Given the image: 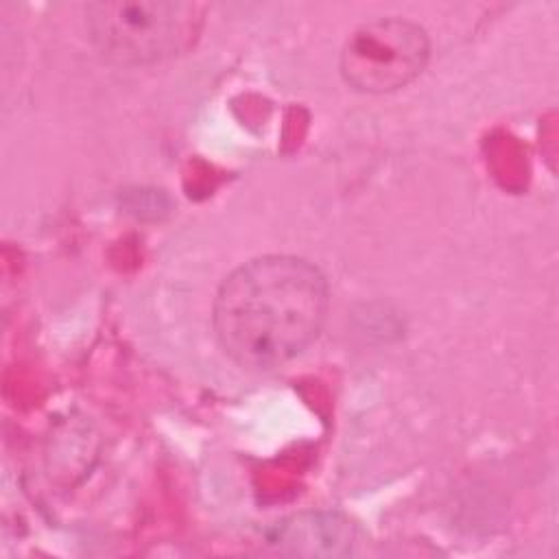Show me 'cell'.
<instances>
[{
	"label": "cell",
	"mask_w": 559,
	"mask_h": 559,
	"mask_svg": "<svg viewBox=\"0 0 559 559\" xmlns=\"http://www.w3.org/2000/svg\"><path fill=\"white\" fill-rule=\"evenodd\" d=\"M273 542L277 546H290V552L338 555L345 552L341 546L352 542V528L334 513H310L284 522L275 531Z\"/></svg>",
	"instance_id": "obj_4"
},
{
	"label": "cell",
	"mask_w": 559,
	"mask_h": 559,
	"mask_svg": "<svg viewBox=\"0 0 559 559\" xmlns=\"http://www.w3.org/2000/svg\"><path fill=\"white\" fill-rule=\"evenodd\" d=\"M426 31L408 20L384 17L356 28L341 52V74L358 92L384 94L411 83L426 66Z\"/></svg>",
	"instance_id": "obj_3"
},
{
	"label": "cell",
	"mask_w": 559,
	"mask_h": 559,
	"mask_svg": "<svg viewBox=\"0 0 559 559\" xmlns=\"http://www.w3.org/2000/svg\"><path fill=\"white\" fill-rule=\"evenodd\" d=\"M203 26L194 2H96L87 28L96 48L124 66H148L186 52Z\"/></svg>",
	"instance_id": "obj_2"
},
{
	"label": "cell",
	"mask_w": 559,
	"mask_h": 559,
	"mask_svg": "<svg viewBox=\"0 0 559 559\" xmlns=\"http://www.w3.org/2000/svg\"><path fill=\"white\" fill-rule=\"evenodd\" d=\"M325 312L328 282L314 264L295 255H262L223 280L212 321L234 362L273 369L317 338Z\"/></svg>",
	"instance_id": "obj_1"
}]
</instances>
